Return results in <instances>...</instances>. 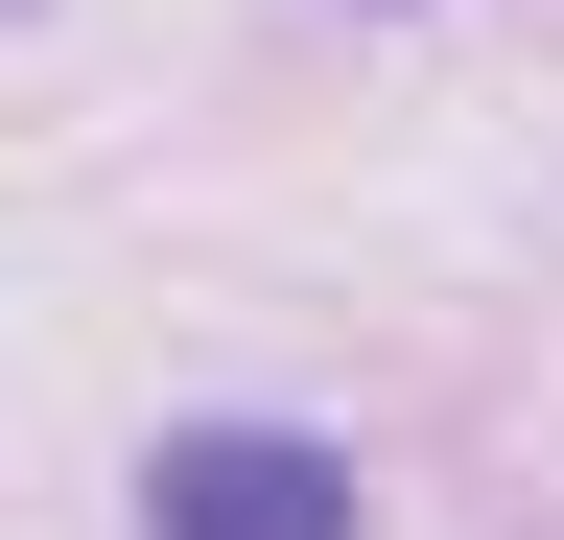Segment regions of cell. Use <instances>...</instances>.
I'll use <instances>...</instances> for the list:
<instances>
[{"label":"cell","instance_id":"6da1fadb","mask_svg":"<svg viewBox=\"0 0 564 540\" xmlns=\"http://www.w3.org/2000/svg\"><path fill=\"white\" fill-rule=\"evenodd\" d=\"M141 540H352V447L306 423H188L141 470Z\"/></svg>","mask_w":564,"mask_h":540}]
</instances>
